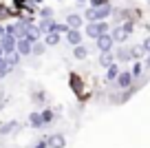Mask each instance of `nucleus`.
I'll use <instances>...</instances> for the list:
<instances>
[{
  "label": "nucleus",
  "instance_id": "nucleus-1",
  "mask_svg": "<svg viewBox=\"0 0 150 148\" xmlns=\"http://www.w3.org/2000/svg\"><path fill=\"white\" fill-rule=\"evenodd\" d=\"M95 44H97V51L104 53V51H110V49H112L115 40L110 38V33H108V31H104V33H99V36L95 38Z\"/></svg>",
  "mask_w": 150,
  "mask_h": 148
},
{
  "label": "nucleus",
  "instance_id": "nucleus-2",
  "mask_svg": "<svg viewBox=\"0 0 150 148\" xmlns=\"http://www.w3.org/2000/svg\"><path fill=\"white\" fill-rule=\"evenodd\" d=\"M108 31V24L104 22V20H97V22H88L86 24V36L88 38H97L99 33Z\"/></svg>",
  "mask_w": 150,
  "mask_h": 148
},
{
  "label": "nucleus",
  "instance_id": "nucleus-3",
  "mask_svg": "<svg viewBox=\"0 0 150 148\" xmlns=\"http://www.w3.org/2000/svg\"><path fill=\"white\" fill-rule=\"evenodd\" d=\"M16 42H18V38H16L13 33H5V36L0 38V46H2V51H5V53L16 51Z\"/></svg>",
  "mask_w": 150,
  "mask_h": 148
},
{
  "label": "nucleus",
  "instance_id": "nucleus-4",
  "mask_svg": "<svg viewBox=\"0 0 150 148\" xmlns=\"http://www.w3.org/2000/svg\"><path fill=\"white\" fill-rule=\"evenodd\" d=\"M22 38H27L29 42H38V40H42V31H40L35 24L27 22V27H24V36H22Z\"/></svg>",
  "mask_w": 150,
  "mask_h": 148
},
{
  "label": "nucleus",
  "instance_id": "nucleus-5",
  "mask_svg": "<svg viewBox=\"0 0 150 148\" xmlns=\"http://www.w3.org/2000/svg\"><path fill=\"white\" fill-rule=\"evenodd\" d=\"M47 144H49V148H64L66 146V137L60 135V133H53V135L47 137Z\"/></svg>",
  "mask_w": 150,
  "mask_h": 148
},
{
  "label": "nucleus",
  "instance_id": "nucleus-6",
  "mask_svg": "<svg viewBox=\"0 0 150 148\" xmlns=\"http://www.w3.org/2000/svg\"><path fill=\"white\" fill-rule=\"evenodd\" d=\"M31 46H33V42H29L27 38H18V42H16V51H18L20 56H31Z\"/></svg>",
  "mask_w": 150,
  "mask_h": 148
},
{
  "label": "nucleus",
  "instance_id": "nucleus-7",
  "mask_svg": "<svg viewBox=\"0 0 150 148\" xmlns=\"http://www.w3.org/2000/svg\"><path fill=\"white\" fill-rule=\"evenodd\" d=\"M64 38H66V42L69 44H82V29H69V31L64 33Z\"/></svg>",
  "mask_w": 150,
  "mask_h": 148
},
{
  "label": "nucleus",
  "instance_id": "nucleus-8",
  "mask_svg": "<svg viewBox=\"0 0 150 148\" xmlns=\"http://www.w3.org/2000/svg\"><path fill=\"white\" fill-rule=\"evenodd\" d=\"M115 80H117V86H119V88H128V86L132 84V75H130V71H119Z\"/></svg>",
  "mask_w": 150,
  "mask_h": 148
},
{
  "label": "nucleus",
  "instance_id": "nucleus-9",
  "mask_svg": "<svg viewBox=\"0 0 150 148\" xmlns=\"http://www.w3.org/2000/svg\"><path fill=\"white\" fill-rule=\"evenodd\" d=\"M93 9H95V18H97V20H106L108 16L112 14L110 2H106V5H99V7H93Z\"/></svg>",
  "mask_w": 150,
  "mask_h": 148
},
{
  "label": "nucleus",
  "instance_id": "nucleus-10",
  "mask_svg": "<svg viewBox=\"0 0 150 148\" xmlns=\"http://www.w3.org/2000/svg\"><path fill=\"white\" fill-rule=\"evenodd\" d=\"M44 44L47 46H55V44H60V40H62V36L60 33H55V31H49V33H44Z\"/></svg>",
  "mask_w": 150,
  "mask_h": 148
},
{
  "label": "nucleus",
  "instance_id": "nucleus-11",
  "mask_svg": "<svg viewBox=\"0 0 150 148\" xmlns=\"http://www.w3.org/2000/svg\"><path fill=\"white\" fill-rule=\"evenodd\" d=\"M64 22L69 24V29H82V16L71 14V16H66V20H64Z\"/></svg>",
  "mask_w": 150,
  "mask_h": 148
},
{
  "label": "nucleus",
  "instance_id": "nucleus-12",
  "mask_svg": "<svg viewBox=\"0 0 150 148\" xmlns=\"http://www.w3.org/2000/svg\"><path fill=\"white\" fill-rule=\"evenodd\" d=\"M110 38H112V40H115V42H124V40H128V38H130V36H128V33L124 31L122 27H115V29H112V31H110Z\"/></svg>",
  "mask_w": 150,
  "mask_h": 148
},
{
  "label": "nucleus",
  "instance_id": "nucleus-13",
  "mask_svg": "<svg viewBox=\"0 0 150 148\" xmlns=\"http://www.w3.org/2000/svg\"><path fill=\"white\" fill-rule=\"evenodd\" d=\"M29 124H31V128H42V126H44V122H42V117H40L38 111L29 113Z\"/></svg>",
  "mask_w": 150,
  "mask_h": 148
},
{
  "label": "nucleus",
  "instance_id": "nucleus-14",
  "mask_svg": "<svg viewBox=\"0 0 150 148\" xmlns=\"http://www.w3.org/2000/svg\"><path fill=\"white\" fill-rule=\"evenodd\" d=\"M20 53L18 51H11V53H5V60H7V64L11 66V69H16V66H18V62H20Z\"/></svg>",
  "mask_w": 150,
  "mask_h": 148
},
{
  "label": "nucleus",
  "instance_id": "nucleus-15",
  "mask_svg": "<svg viewBox=\"0 0 150 148\" xmlns=\"http://www.w3.org/2000/svg\"><path fill=\"white\" fill-rule=\"evenodd\" d=\"M16 128H18V122H16V120L5 122V124H0V135H9V133H13Z\"/></svg>",
  "mask_w": 150,
  "mask_h": 148
},
{
  "label": "nucleus",
  "instance_id": "nucleus-16",
  "mask_svg": "<svg viewBox=\"0 0 150 148\" xmlns=\"http://www.w3.org/2000/svg\"><path fill=\"white\" fill-rule=\"evenodd\" d=\"M73 56L77 58V60H84V58L88 56V49H86L84 44H75V49H73Z\"/></svg>",
  "mask_w": 150,
  "mask_h": 148
},
{
  "label": "nucleus",
  "instance_id": "nucleus-17",
  "mask_svg": "<svg viewBox=\"0 0 150 148\" xmlns=\"http://www.w3.org/2000/svg\"><path fill=\"white\" fill-rule=\"evenodd\" d=\"M53 22H55V20H53V18H42V22L38 24V29H40V31H42V33H49V31H51V29H53Z\"/></svg>",
  "mask_w": 150,
  "mask_h": 148
},
{
  "label": "nucleus",
  "instance_id": "nucleus-18",
  "mask_svg": "<svg viewBox=\"0 0 150 148\" xmlns=\"http://www.w3.org/2000/svg\"><path fill=\"white\" fill-rule=\"evenodd\" d=\"M106 69H108V73H106V80H110V82H112V80L117 78V73H119V66L115 64V62H112V64H110V66H106Z\"/></svg>",
  "mask_w": 150,
  "mask_h": 148
},
{
  "label": "nucleus",
  "instance_id": "nucleus-19",
  "mask_svg": "<svg viewBox=\"0 0 150 148\" xmlns=\"http://www.w3.org/2000/svg\"><path fill=\"white\" fill-rule=\"evenodd\" d=\"M51 31H55V33H60V36H64L66 31H69V24L66 22H53V29Z\"/></svg>",
  "mask_w": 150,
  "mask_h": 148
},
{
  "label": "nucleus",
  "instance_id": "nucleus-20",
  "mask_svg": "<svg viewBox=\"0 0 150 148\" xmlns=\"http://www.w3.org/2000/svg\"><path fill=\"white\" fill-rule=\"evenodd\" d=\"M99 64H102V66H110L112 64V53L110 51H104L102 58H99Z\"/></svg>",
  "mask_w": 150,
  "mask_h": 148
},
{
  "label": "nucleus",
  "instance_id": "nucleus-21",
  "mask_svg": "<svg viewBox=\"0 0 150 148\" xmlns=\"http://www.w3.org/2000/svg\"><path fill=\"white\" fill-rule=\"evenodd\" d=\"M141 51H144L141 46H130V49H128V58H130V60H139Z\"/></svg>",
  "mask_w": 150,
  "mask_h": 148
},
{
  "label": "nucleus",
  "instance_id": "nucleus-22",
  "mask_svg": "<svg viewBox=\"0 0 150 148\" xmlns=\"http://www.w3.org/2000/svg\"><path fill=\"white\" fill-rule=\"evenodd\" d=\"M11 71H13V69H11V66L7 64L5 56H2V58H0V75H2V78H5V75H7V73H11Z\"/></svg>",
  "mask_w": 150,
  "mask_h": 148
},
{
  "label": "nucleus",
  "instance_id": "nucleus-23",
  "mask_svg": "<svg viewBox=\"0 0 150 148\" xmlns=\"http://www.w3.org/2000/svg\"><path fill=\"white\" fill-rule=\"evenodd\" d=\"M40 117H42V122H44V126H47V124H49V122H51V120H53V111H51V108H44V111H42V113H40Z\"/></svg>",
  "mask_w": 150,
  "mask_h": 148
},
{
  "label": "nucleus",
  "instance_id": "nucleus-24",
  "mask_svg": "<svg viewBox=\"0 0 150 148\" xmlns=\"http://www.w3.org/2000/svg\"><path fill=\"white\" fill-rule=\"evenodd\" d=\"M71 86H73L77 93L82 91V88H80V75H77V73H73V75H71Z\"/></svg>",
  "mask_w": 150,
  "mask_h": 148
},
{
  "label": "nucleus",
  "instance_id": "nucleus-25",
  "mask_svg": "<svg viewBox=\"0 0 150 148\" xmlns=\"http://www.w3.org/2000/svg\"><path fill=\"white\" fill-rule=\"evenodd\" d=\"M130 75H132V78H139V75H141V62H137V60H135V64H132V71H130Z\"/></svg>",
  "mask_w": 150,
  "mask_h": 148
},
{
  "label": "nucleus",
  "instance_id": "nucleus-26",
  "mask_svg": "<svg viewBox=\"0 0 150 148\" xmlns=\"http://www.w3.org/2000/svg\"><path fill=\"white\" fill-rule=\"evenodd\" d=\"M122 29L128 33V36H130V33H132V29H135V22H132V20H128V22H124V24H122Z\"/></svg>",
  "mask_w": 150,
  "mask_h": 148
},
{
  "label": "nucleus",
  "instance_id": "nucleus-27",
  "mask_svg": "<svg viewBox=\"0 0 150 148\" xmlns=\"http://www.w3.org/2000/svg\"><path fill=\"white\" fill-rule=\"evenodd\" d=\"M40 14H42V18H53V9H51V7H44Z\"/></svg>",
  "mask_w": 150,
  "mask_h": 148
},
{
  "label": "nucleus",
  "instance_id": "nucleus-28",
  "mask_svg": "<svg viewBox=\"0 0 150 148\" xmlns=\"http://www.w3.org/2000/svg\"><path fill=\"white\" fill-rule=\"evenodd\" d=\"M33 148H49V144H47V139H40V142H38Z\"/></svg>",
  "mask_w": 150,
  "mask_h": 148
},
{
  "label": "nucleus",
  "instance_id": "nucleus-29",
  "mask_svg": "<svg viewBox=\"0 0 150 148\" xmlns=\"http://www.w3.org/2000/svg\"><path fill=\"white\" fill-rule=\"evenodd\" d=\"M141 49L150 53V38H146V40H144V44H141Z\"/></svg>",
  "mask_w": 150,
  "mask_h": 148
},
{
  "label": "nucleus",
  "instance_id": "nucleus-30",
  "mask_svg": "<svg viewBox=\"0 0 150 148\" xmlns=\"http://www.w3.org/2000/svg\"><path fill=\"white\" fill-rule=\"evenodd\" d=\"M108 0H91V7H99V5H106Z\"/></svg>",
  "mask_w": 150,
  "mask_h": 148
},
{
  "label": "nucleus",
  "instance_id": "nucleus-31",
  "mask_svg": "<svg viewBox=\"0 0 150 148\" xmlns=\"http://www.w3.org/2000/svg\"><path fill=\"white\" fill-rule=\"evenodd\" d=\"M5 36V27H2V22H0V38Z\"/></svg>",
  "mask_w": 150,
  "mask_h": 148
},
{
  "label": "nucleus",
  "instance_id": "nucleus-32",
  "mask_svg": "<svg viewBox=\"0 0 150 148\" xmlns=\"http://www.w3.org/2000/svg\"><path fill=\"white\" fill-rule=\"evenodd\" d=\"M146 66H150V53H148V58H146Z\"/></svg>",
  "mask_w": 150,
  "mask_h": 148
},
{
  "label": "nucleus",
  "instance_id": "nucleus-33",
  "mask_svg": "<svg viewBox=\"0 0 150 148\" xmlns=\"http://www.w3.org/2000/svg\"><path fill=\"white\" fill-rule=\"evenodd\" d=\"M2 56H5V51H2V46H0V58H2Z\"/></svg>",
  "mask_w": 150,
  "mask_h": 148
},
{
  "label": "nucleus",
  "instance_id": "nucleus-34",
  "mask_svg": "<svg viewBox=\"0 0 150 148\" xmlns=\"http://www.w3.org/2000/svg\"><path fill=\"white\" fill-rule=\"evenodd\" d=\"M77 2H80V5H82V2H86V0H77Z\"/></svg>",
  "mask_w": 150,
  "mask_h": 148
},
{
  "label": "nucleus",
  "instance_id": "nucleus-35",
  "mask_svg": "<svg viewBox=\"0 0 150 148\" xmlns=\"http://www.w3.org/2000/svg\"><path fill=\"white\" fill-rule=\"evenodd\" d=\"M33 2H42V0H33Z\"/></svg>",
  "mask_w": 150,
  "mask_h": 148
},
{
  "label": "nucleus",
  "instance_id": "nucleus-36",
  "mask_svg": "<svg viewBox=\"0 0 150 148\" xmlns=\"http://www.w3.org/2000/svg\"><path fill=\"white\" fill-rule=\"evenodd\" d=\"M148 2H150V0H148Z\"/></svg>",
  "mask_w": 150,
  "mask_h": 148
}]
</instances>
